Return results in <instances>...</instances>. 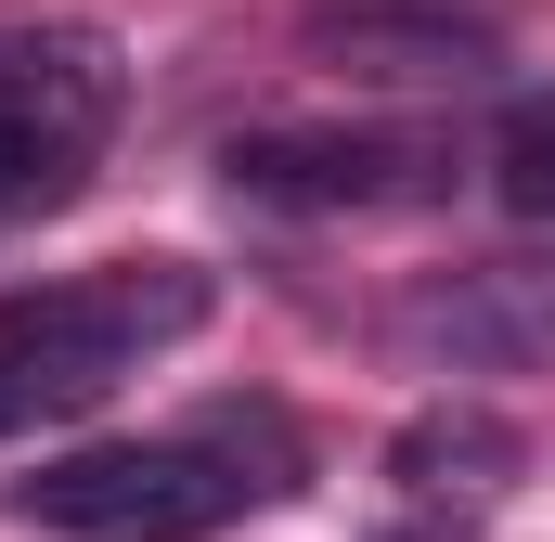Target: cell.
<instances>
[{"label": "cell", "instance_id": "1", "mask_svg": "<svg viewBox=\"0 0 555 542\" xmlns=\"http://www.w3.org/2000/svg\"><path fill=\"white\" fill-rule=\"evenodd\" d=\"M284 491H297V426L272 401H220L194 426H168V439L52 452L0 504L26 530H65V542H207V530H233L246 504H284Z\"/></svg>", "mask_w": 555, "mask_h": 542}, {"label": "cell", "instance_id": "2", "mask_svg": "<svg viewBox=\"0 0 555 542\" xmlns=\"http://www.w3.org/2000/svg\"><path fill=\"white\" fill-rule=\"evenodd\" d=\"M194 323H207V271L194 259H104V271L0 297V439L117 401L142 362L181 349Z\"/></svg>", "mask_w": 555, "mask_h": 542}, {"label": "cell", "instance_id": "3", "mask_svg": "<svg viewBox=\"0 0 555 542\" xmlns=\"http://www.w3.org/2000/svg\"><path fill=\"white\" fill-rule=\"evenodd\" d=\"M220 168L246 207H284V220H401L465 181V142L401 130V117H349V130L323 117V130H246Z\"/></svg>", "mask_w": 555, "mask_h": 542}, {"label": "cell", "instance_id": "4", "mask_svg": "<svg viewBox=\"0 0 555 542\" xmlns=\"http://www.w3.org/2000/svg\"><path fill=\"white\" fill-rule=\"evenodd\" d=\"M388 349L426 375H555V259H465L388 310Z\"/></svg>", "mask_w": 555, "mask_h": 542}, {"label": "cell", "instance_id": "5", "mask_svg": "<svg viewBox=\"0 0 555 542\" xmlns=\"http://www.w3.org/2000/svg\"><path fill=\"white\" fill-rule=\"evenodd\" d=\"M117 104H130V65H117L104 26H0V142L52 194H78V168L104 155Z\"/></svg>", "mask_w": 555, "mask_h": 542}, {"label": "cell", "instance_id": "6", "mask_svg": "<svg viewBox=\"0 0 555 542\" xmlns=\"http://www.w3.org/2000/svg\"><path fill=\"white\" fill-rule=\"evenodd\" d=\"M530 0H297L310 52L349 78H491Z\"/></svg>", "mask_w": 555, "mask_h": 542}, {"label": "cell", "instance_id": "7", "mask_svg": "<svg viewBox=\"0 0 555 542\" xmlns=\"http://www.w3.org/2000/svg\"><path fill=\"white\" fill-rule=\"evenodd\" d=\"M388 478H401V504H491L504 478H517V426L491 401H426L401 439H388Z\"/></svg>", "mask_w": 555, "mask_h": 542}, {"label": "cell", "instance_id": "8", "mask_svg": "<svg viewBox=\"0 0 555 542\" xmlns=\"http://www.w3.org/2000/svg\"><path fill=\"white\" fill-rule=\"evenodd\" d=\"M491 194L555 233V91H517V104L491 117Z\"/></svg>", "mask_w": 555, "mask_h": 542}, {"label": "cell", "instance_id": "9", "mask_svg": "<svg viewBox=\"0 0 555 542\" xmlns=\"http://www.w3.org/2000/svg\"><path fill=\"white\" fill-rule=\"evenodd\" d=\"M26 207H65V194H52V181H39V168L0 142V220H26Z\"/></svg>", "mask_w": 555, "mask_h": 542}]
</instances>
